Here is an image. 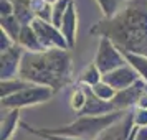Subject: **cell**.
Wrapping results in <instances>:
<instances>
[{"mask_svg":"<svg viewBox=\"0 0 147 140\" xmlns=\"http://www.w3.org/2000/svg\"><path fill=\"white\" fill-rule=\"evenodd\" d=\"M89 33L109 38L121 53L147 56V0H127L116 17L94 23Z\"/></svg>","mask_w":147,"mask_h":140,"instance_id":"6da1fadb","label":"cell"},{"mask_svg":"<svg viewBox=\"0 0 147 140\" xmlns=\"http://www.w3.org/2000/svg\"><path fill=\"white\" fill-rule=\"evenodd\" d=\"M18 78L35 86L50 87L58 92L73 82V58L68 50H45L38 53L25 51Z\"/></svg>","mask_w":147,"mask_h":140,"instance_id":"7a4b0ae2","label":"cell"},{"mask_svg":"<svg viewBox=\"0 0 147 140\" xmlns=\"http://www.w3.org/2000/svg\"><path fill=\"white\" fill-rule=\"evenodd\" d=\"M126 112L127 111H116L101 117H78L68 125H61L56 129H38V130L48 135H65V137H76L84 140H96L107 127L122 119Z\"/></svg>","mask_w":147,"mask_h":140,"instance_id":"3957f363","label":"cell"},{"mask_svg":"<svg viewBox=\"0 0 147 140\" xmlns=\"http://www.w3.org/2000/svg\"><path fill=\"white\" fill-rule=\"evenodd\" d=\"M53 96H55V91H51L50 87L30 84L20 92L2 99V111L8 112V111H13V109H23V107H28V106H36V104L50 100Z\"/></svg>","mask_w":147,"mask_h":140,"instance_id":"277c9868","label":"cell"},{"mask_svg":"<svg viewBox=\"0 0 147 140\" xmlns=\"http://www.w3.org/2000/svg\"><path fill=\"white\" fill-rule=\"evenodd\" d=\"M94 64L98 66L102 74H107L117 69V68L127 64L124 54L119 51V48L114 45L113 41L106 38V36H101L99 38V45H98V51L94 56Z\"/></svg>","mask_w":147,"mask_h":140,"instance_id":"5b68a950","label":"cell"},{"mask_svg":"<svg viewBox=\"0 0 147 140\" xmlns=\"http://www.w3.org/2000/svg\"><path fill=\"white\" fill-rule=\"evenodd\" d=\"M32 28L35 30V33L38 36L40 43L43 45L45 50H53V48H60V50H69L68 43L65 40V36L61 33L60 28L53 27L50 21H43L40 18L32 23Z\"/></svg>","mask_w":147,"mask_h":140,"instance_id":"8992f818","label":"cell"},{"mask_svg":"<svg viewBox=\"0 0 147 140\" xmlns=\"http://www.w3.org/2000/svg\"><path fill=\"white\" fill-rule=\"evenodd\" d=\"M23 54H25V50L20 45H13L8 51L0 54V78H2V81H10L18 78Z\"/></svg>","mask_w":147,"mask_h":140,"instance_id":"52a82bcc","label":"cell"},{"mask_svg":"<svg viewBox=\"0 0 147 140\" xmlns=\"http://www.w3.org/2000/svg\"><path fill=\"white\" fill-rule=\"evenodd\" d=\"M139 79L140 76L136 73V69L131 64H124V66L117 68V69H114L111 73L102 74V81L107 82L111 87H114L116 91H122V89L134 86Z\"/></svg>","mask_w":147,"mask_h":140,"instance_id":"ba28073f","label":"cell"},{"mask_svg":"<svg viewBox=\"0 0 147 140\" xmlns=\"http://www.w3.org/2000/svg\"><path fill=\"white\" fill-rule=\"evenodd\" d=\"M146 89H147V82L139 79L134 86L127 87V89H122V91H117V94L114 96V99L111 102L116 107V111H132L137 106L139 96Z\"/></svg>","mask_w":147,"mask_h":140,"instance_id":"9c48e42d","label":"cell"},{"mask_svg":"<svg viewBox=\"0 0 147 140\" xmlns=\"http://www.w3.org/2000/svg\"><path fill=\"white\" fill-rule=\"evenodd\" d=\"M81 86L84 87V92H86V106L78 114V117H101V115L116 112V107L113 106V102L101 100L89 86H84V84H81Z\"/></svg>","mask_w":147,"mask_h":140,"instance_id":"30bf717a","label":"cell"},{"mask_svg":"<svg viewBox=\"0 0 147 140\" xmlns=\"http://www.w3.org/2000/svg\"><path fill=\"white\" fill-rule=\"evenodd\" d=\"M134 129V109L127 111L126 115L111 127H107L96 140H127Z\"/></svg>","mask_w":147,"mask_h":140,"instance_id":"8fae6325","label":"cell"},{"mask_svg":"<svg viewBox=\"0 0 147 140\" xmlns=\"http://www.w3.org/2000/svg\"><path fill=\"white\" fill-rule=\"evenodd\" d=\"M61 33L65 36V40L68 43V48L71 50L76 45V30H78V15H76V8H74V2H69V7L66 10V15L63 18L61 23Z\"/></svg>","mask_w":147,"mask_h":140,"instance_id":"7c38bea8","label":"cell"},{"mask_svg":"<svg viewBox=\"0 0 147 140\" xmlns=\"http://www.w3.org/2000/svg\"><path fill=\"white\" fill-rule=\"evenodd\" d=\"M17 45H20L25 51H30V53L45 51V48H43V45L40 43V40H38L36 33H35V30L32 28V25L22 28L20 36H18V40H17Z\"/></svg>","mask_w":147,"mask_h":140,"instance_id":"4fadbf2b","label":"cell"},{"mask_svg":"<svg viewBox=\"0 0 147 140\" xmlns=\"http://www.w3.org/2000/svg\"><path fill=\"white\" fill-rule=\"evenodd\" d=\"M18 124H20V109L5 112V115H2V124H0V140L12 139Z\"/></svg>","mask_w":147,"mask_h":140,"instance_id":"5bb4252c","label":"cell"},{"mask_svg":"<svg viewBox=\"0 0 147 140\" xmlns=\"http://www.w3.org/2000/svg\"><path fill=\"white\" fill-rule=\"evenodd\" d=\"M12 3H13V15L23 27H28L36 20L32 0H12Z\"/></svg>","mask_w":147,"mask_h":140,"instance_id":"9a60e30c","label":"cell"},{"mask_svg":"<svg viewBox=\"0 0 147 140\" xmlns=\"http://www.w3.org/2000/svg\"><path fill=\"white\" fill-rule=\"evenodd\" d=\"M22 28H23V25L17 20L15 15H10V17H0V30L5 31L15 43H17V40H18V36H20Z\"/></svg>","mask_w":147,"mask_h":140,"instance_id":"2e32d148","label":"cell"},{"mask_svg":"<svg viewBox=\"0 0 147 140\" xmlns=\"http://www.w3.org/2000/svg\"><path fill=\"white\" fill-rule=\"evenodd\" d=\"M28 86H30V82L23 81L22 78L10 79V81H2V84H0V97H2V99L10 97V96H13V94L23 91V89L28 87Z\"/></svg>","mask_w":147,"mask_h":140,"instance_id":"e0dca14e","label":"cell"},{"mask_svg":"<svg viewBox=\"0 0 147 140\" xmlns=\"http://www.w3.org/2000/svg\"><path fill=\"white\" fill-rule=\"evenodd\" d=\"M124 58H126L127 64L136 69V73L140 76V79L147 82V56H142V54H132V53H122Z\"/></svg>","mask_w":147,"mask_h":140,"instance_id":"ac0fdd59","label":"cell"},{"mask_svg":"<svg viewBox=\"0 0 147 140\" xmlns=\"http://www.w3.org/2000/svg\"><path fill=\"white\" fill-rule=\"evenodd\" d=\"M101 81H102V73L98 69V66H96L94 63H91V64L81 73L78 84H84V86L93 87V86H96L98 82H101Z\"/></svg>","mask_w":147,"mask_h":140,"instance_id":"d6986e66","label":"cell"},{"mask_svg":"<svg viewBox=\"0 0 147 140\" xmlns=\"http://www.w3.org/2000/svg\"><path fill=\"white\" fill-rule=\"evenodd\" d=\"M99 5L104 18H113L119 13L122 7L126 5V0H96Z\"/></svg>","mask_w":147,"mask_h":140,"instance_id":"ffe728a7","label":"cell"},{"mask_svg":"<svg viewBox=\"0 0 147 140\" xmlns=\"http://www.w3.org/2000/svg\"><path fill=\"white\" fill-rule=\"evenodd\" d=\"M84 106H86V92H84V87L78 84L76 87H73V91L69 94V107L78 115L84 109Z\"/></svg>","mask_w":147,"mask_h":140,"instance_id":"44dd1931","label":"cell"},{"mask_svg":"<svg viewBox=\"0 0 147 140\" xmlns=\"http://www.w3.org/2000/svg\"><path fill=\"white\" fill-rule=\"evenodd\" d=\"M32 7H33L36 18L51 23V17H53V5L51 3H48L45 0H32Z\"/></svg>","mask_w":147,"mask_h":140,"instance_id":"7402d4cb","label":"cell"},{"mask_svg":"<svg viewBox=\"0 0 147 140\" xmlns=\"http://www.w3.org/2000/svg\"><path fill=\"white\" fill-rule=\"evenodd\" d=\"M69 2L71 0H58L56 3L53 5V17H51V25L56 28L61 27L63 23V18L66 15V10L69 7Z\"/></svg>","mask_w":147,"mask_h":140,"instance_id":"603a6c76","label":"cell"},{"mask_svg":"<svg viewBox=\"0 0 147 140\" xmlns=\"http://www.w3.org/2000/svg\"><path fill=\"white\" fill-rule=\"evenodd\" d=\"M91 89H93V92L96 94L101 100H106V102H111V100L114 99V96L117 94V91H116L114 87H111L107 82H104V81L98 82V84L93 86Z\"/></svg>","mask_w":147,"mask_h":140,"instance_id":"cb8c5ba5","label":"cell"},{"mask_svg":"<svg viewBox=\"0 0 147 140\" xmlns=\"http://www.w3.org/2000/svg\"><path fill=\"white\" fill-rule=\"evenodd\" d=\"M22 127L27 129L28 133H33V135L41 137V139H45V140H84V139H76V137H65V135H48V133H41L38 129L30 127L28 124H25V122H22Z\"/></svg>","mask_w":147,"mask_h":140,"instance_id":"d4e9b609","label":"cell"},{"mask_svg":"<svg viewBox=\"0 0 147 140\" xmlns=\"http://www.w3.org/2000/svg\"><path fill=\"white\" fill-rule=\"evenodd\" d=\"M134 127H147V109H134Z\"/></svg>","mask_w":147,"mask_h":140,"instance_id":"484cf974","label":"cell"},{"mask_svg":"<svg viewBox=\"0 0 147 140\" xmlns=\"http://www.w3.org/2000/svg\"><path fill=\"white\" fill-rule=\"evenodd\" d=\"M13 45H17V43H15V41L12 40L5 31H2V30H0V51H2V53H5V51H8Z\"/></svg>","mask_w":147,"mask_h":140,"instance_id":"4316f807","label":"cell"},{"mask_svg":"<svg viewBox=\"0 0 147 140\" xmlns=\"http://www.w3.org/2000/svg\"><path fill=\"white\" fill-rule=\"evenodd\" d=\"M13 15V3L12 0H0V17Z\"/></svg>","mask_w":147,"mask_h":140,"instance_id":"83f0119b","label":"cell"},{"mask_svg":"<svg viewBox=\"0 0 147 140\" xmlns=\"http://www.w3.org/2000/svg\"><path fill=\"white\" fill-rule=\"evenodd\" d=\"M45 2H48V3H51V5H55V3H56L58 0H45Z\"/></svg>","mask_w":147,"mask_h":140,"instance_id":"f1b7e54d","label":"cell"},{"mask_svg":"<svg viewBox=\"0 0 147 140\" xmlns=\"http://www.w3.org/2000/svg\"><path fill=\"white\" fill-rule=\"evenodd\" d=\"M126 2H127V0H126Z\"/></svg>","mask_w":147,"mask_h":140,"instance_id":"f546056e","label":"cell"}]
</instances>
